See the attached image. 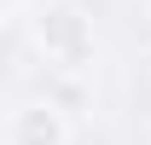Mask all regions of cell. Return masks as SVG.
<instances>
[{
  "label": "cell",
  "instance_id": "cell-1",
  "mask_svg": "<svg viewBox=\"0 0 151 145\" xmlns=\"http://www.w3.org/2000/svg\"><path fill=\"white\" fill-rule=\"evenodd\" d=\"M29 35H35V47L47 52V64H58V70H93L99 64V41H93V23H87V12L81 6H70V0H47L35 18H29Z\"/></svg>",
  "mask_w": 151,
  "mask_h": 145
},
{
  "label": "cell",
  "instance_id": "cell-3",
  "mask_svg": "<svg viewBox=\"0 0 151 145\" xmlns=\"http://www.w3.org/2000/svg\"><path fill=\"white\" fill-rule=\"evenodd\" d=\"M145 23H151V0H145Z\"/></svg>",
  "mask_w": 151,
  "mask_h": 145
},
{
  "label": "cell",
  "instance_id": "cell-2",
  "mask_svg": "<svg viewBox=\"0 0 151 145\" xmlns=\"http://www.w3.org/2000/svg\"><path fill=\"white\" fill-rule=\"evenodd\" d=\"M70 110L58 99H23L6 116V145H70Z\"/></svg>",
  "mask_w": 151,
  "mask_h": 145
}]
</instances>
